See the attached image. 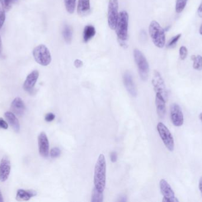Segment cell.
Returning <instances> with one entry per match:
<instances>
[{
  "instance_id": "cell-36",
  "label": "cell",
  "mask_w": 202,
  "mask_h": 202,
  "mask_svg": "<svg viewBox=\"0 0 202 202\" xmlns=\"http://www.w3.org/2000/svg\"><path fill=\"white\" fill-rule=\"evenodd\" d=\"M199 190L201 192L202 194V177H200V180H199Z\"/></svg>"
},
{
  "instance_id": "cell-2",
  "label": "cell",
  "mask_w": 202,
  "mask_h": 202,
  "mask_svg": "<svg viewBox=\"0 0 202 202\" xmlns=\"http://www.w3.org/2000/svg\"><path fill=\"white\" fill-rule=\"evenodd\" d=\"M128 20L129 16L126 11H121L119 14L116 26L115 28L116 33L121 45L126 46V42L128 38Z\"/></svg>"
},
{
  "instance_id": "cell-16",
  "label": "cell",
  "mask_w": 202,
  "mask_h": 202,
  "mask_svg": "<svg viewBox=\"0 0 202 202\" xmlns=\"http://www.w3.org/2000/svg\"><path fill=\"white\" fill-rule=\"evenodd\" d=\"M166 100L164 97L159 93H156L155 95V106L157 112L160 118H163L166 111L165 107Z\"/></svg>"
},
{
  "instance_id": "cell-34",
  "label": "cell",
  "mask_w": 202,
  "mask_h": 202,
  "mask_svg": "<svg viewBox=\"0 0 202 202\" xmlns=\"http://www.w3.org/2000/svg\"><path fill=\"white\" fill-rule=\"evenodd\" d=\"M110 158H111V160L112 163H115L117 161V153L115 152H112L111 153L110 155Z\"/></svg>"
},
{
  "instance_id": "cell-13",
  "label": "cell",
  "mask_w": 202,
  "mask_h": 202,
  "mask_svg": "<svg viewBox=\"0 0 202 202\" xmlns=\"http://www.w3.org/2000/svg\"><path fill=\"white\" fill-rule=\"evenodd\" d=\"M123 81L126 89L129 94H131L132 97H136L137 95V88L130 72L126 71L124 73Z\"/></svg>"
},
{
  "instance_id": "cell-29",
  "label": "cell",
  "mask_w": 202,
  "mask_h": 202,
  "mask_svg": "<svg viewBox=\"0 0 202 202\" xmlns=\"http://www.w3.org/2000/svg\"><path fill=\"white\" fill-rule=\"evenodd\" d=\"M187 49L186 48V46H181L180 50H179V54H180V58L181 60H185L187 56Z\"/></svg>"
},
{
  "instance_id": "cell-32",
  "label": "cell",
  "mask_w": 202,
  "mask_h": 202,
  "mask_svg": "<svg viewBox=\"0 0 202 202\" xmlns=\"http://www.w3.org/2000/svg\"><path fill=\"white\" fill-rule=\"evenodd\" d=\"M8 125L2 118H0V128L3 129H7Z\"/></svg>"
},
{
  "instance_id": "cell-5",
  "label": "cell",
  "mask_w": 202,
  "mask_h": 202,
  "mask_svg": "<svg viewBox=\"0 0 202 202\" xmlns=\"http://www.w3.org/2000/svg\"><path fill=\"white\" fill-rule=\"evenodd\" d=\"M33 55L35 60L41 65H49L52 61L49 50L44 44L36 47L33 50Z\"/></svg>"
},
{
  "instance_id": "cell-14",
  "label": "cell",
  "mask_w": 202,
  "mask_h": 202,
  "mask_svg": "<svg viewBox=\"0 0 202 202\" xmlns=\"http://www.w3.org/2000/svg\"><path fill=\"white\" fill-rule=\"evenodd\" d=\"M39 73L37 70L32 72L28 75L23 85V88L27 92H32L38 80Z\"/></svg>"
},
{
  "instance_id": "cell-8",
  "label": "cell",
  "mask_w": 202,
  "mask_h": 202,
  "mask_svg": "<svg viewBox=\"0 0 202 202\" xmlns=\"http://www.w3.org/2000/svg\"><path fill=\"white\" fill-rule=\"evenodd\" d=\"M152 84L155 92L160 94L167 101L168 98L167 91L166 90L164 80L159 71H154L152 78Z\"/></svg>"
},
{
  "instance_id": "cell-42",
  "label": "cell",
  "mask_w": 202,
  "mask_h": 202,
  "mask_svg": "<svg viewBox=\"0 0 202 202\" xmlns=\"http://www.w3.org/2000/svg\"><path fill=\"white\" fill-rule=\"evenodd\" d=\"M2 1H3V0H0V3H2Z\"/></svg>"
},
{
  "instance_id": "cell-35",
  "label": "cell",
  "mask_w": 202,
  "mask_h": 202,
  "mask_svg": "<svg viewBox=\"0 0 202 202\" xmlns=\"http://www.w3.org/2000/svg\"><path fill=\"white\" fill-rule=\"evenodd\" d=\"M197 13H198V15L200 17L202 18V3H200V6L198 8V10H197Z\"/></svg>"
},
{
  "instance_id": "cell-37",
  "label": "cell",
  "mask_w": 202,
  "mask_h": 202,
  "mask_svg": "<svg viewBox=\"0 0 202 202\" xmlns=\"http://www.w3.org/2000/svg\"><path fill=\"white\" fill-rule=\"evenodd\" d=\"M1 54H2V40L0 36V56H1Z\"/></svg>"
},
{
  "instance_id": "cell-6",
  "label": "cell",
  "mask_w": 202,
  "mask_h": 202,
  "mask_svg": "<svg viewBox=\"0 0 202 202\" xmlns=\"http://www.w3.org/2000/svg\"><path fill=\"white\" fill-rule=\"evenodd\" d=\"M157 129L159 135L164 143V145L170 151H173L175 148L174 139L169 129L164 123L159 122L157 124Z\"/></svg>"
},
{
  "instance_id": "cell-39",
  "label": "cell",
  "mask_w": 202,
  "mask_h": 202,
  "mask_svg": "<svg viewBox=\"0 0 202 202\" xmlns=\"http://www.w3.org/2000/svg\"><path fill=\"white\" fill-rule=\"evenodd\" d=\"M4 202V200H3V197H2V194H1V190H0V202Z\"/></svg>"
},
{
  "instance_id": "cell-20",
  "label": "cell",
  "mask_w": 202,
  "mask_h": 202,
  "mask_svg": "<svg viewBox=\"0 0 202 202\" xmlns=\"http://www.w3.org/2000/svg\"><path fill=\"white\" fill-rule=\"evenodd\" d=\"M96 34V30L93 26L87 25L86 26L83 30V41L85 43H87L91 39L93 38Z\"/></svg>"
},
{
  "instance_id": "cell-9",
  "label": "cell",
  "mask_w": 202,
  "mask_h": 202,
  "mask_svg": "<svg viewBox=\"0 0 202 202\" xmlns=\"http://www.w3.org/2000/svg\"><path fill=\"white\" fill-rule=\"evenodd\" d=\"M160 187L161 192L164 197L163 202H179L178 199L175 196V192L167 181L164 179L161 180L160 181Z\"/></svg>"
},
{
  "instance_id": "cell-27",
  "label": "cell",
  "mask_w": 202,
  "mask_h": 202,
  "mask_svg": "<svg viewBox=\"0 0 202 202\" xmlns=\"http://www.w3.org/2000/svg\"><path fill=\"white\" fill-rule=\"evenodd\" d=\"M181 36V34H178L177 35L175 36V37L172 38L170 40L169 44H167V47L168 48H173L174 46H175L177 42H178V40L180 38Z\"/></svg>"
},
{
  "instance_id": "cell-1",
  "label": "cell",
  "mask_w": 202,
  "mask_h": 202,
  "mask_svg": "<svg viewBox=\"0 0 202 202\" xmlns=\"http://www.w3.org/2000/svg\"><path fill=\"white\" fill-rule=\"evenodd\" d=\"M106 164L104 154H100L95 166L94 186L99 191L104 192L106 186Z\"/></svg>"
},
{
  "instance_id": "cell-10",
  "label": "cell",
  "mask_w": 202,
  "mask_h": 202,
  "mask_svg": "<svg viewBox=\"0 0 202 202\" xmlns=\"http://www.w3.org/2000/svg\"><path fill=\"white\" fill-rule=\"evenodd\" d=\"M170 116L173 124L177 127L183 125L184 117L182 110L179 105L176 103L172 104L170 109Z\"/></svg>"
},
{
  "instance_id": "cell-21",
  "label": "cell",
  "mask_w": 202,
  "mask_h": 202,
  "mask_svg": "<svg viewBox=\"0 0 202 202\" xmlns=\"http://www.w3.org/2000/svg\"><path fill=\"white\" fill-rule=\"evenodd\" d=\"M63 36L67 44H71L73 37V31L71 27L68 25L65 24L63 30Z\"/></svg>"
},
{
  "instance_id": "cell-12",
  "label": "cell",
  "mask_w": 202,
  "mask_h": 202,
  "mask_svg": "<svg viewBox=\"0 0 202 202\" xmlns=\"http://www.w3.org/2000/svg\"><path fill=\"white\" fill-rule=\"evenodd\" d=\"M11 164L10 161L7 157H3L0 163V181L1 182L6 181L10 174Z\"/></svg>"
},
{
  "instance_id": "cell-24",
  "label": "cell",
  "mask_w": 202,
  "mask_h": 202,
  "mask_svg": "<svg viewBox=\"0 0 202 202\" xmlns=\"http://www.w3.org/2000/svg\"><path fill=\"white\" fill-rule=\"evenodd\" d=\"M76 0H65L66 9L69 14H73L75 10Z\"/></svg>"
},
{
  "instance_id": "cell-17",
  "label": "cell",
  "mask_w": 202,
  "mask_h": 202,
  "mask_svg": "<svg viewBox=\"0 0 202 202\" xmlns=\"http://www.w3.org/2000/svg\"><path fill=\"white\" fill-rule=\"evenodd\" d=\"M36 196L37 192L33 190H25L22 189H20L17 192L16 200L19 202L28 201L32 197Z\"/></svg>"
},
{
  "instance_id": "cell-23",
  "label": "cell",
  "mask_w": 202,
  "mask_h": 202,
  "mask_svg": "<svg viewBox=\"0 0 202 202\" xmlns=\"http://www.w3.org/2000/svg\"><path fill=\"white\" fill-rule=\"evenodd\" d=\"M191 60H193V68L196 70H201L202 69V57L200 55H192Z\"/></svg>"
},
{
  "instance_id": "cell-22",
  "label": "cell",
  "mask_w": 202,
  "mask_h": 202,
  "mask_svg": "<svg viewBox=\"0 0 202 202\" xmlns=\"http://www.w3.org/2000/svg\"><path fill=\"white\" fill-rule=\"evenodd\" d=\"M104 200L103 192L99 191L95 187L93 188L92 193V202H102Z\"/></svg>"
},
{
  "instance_id": "cell-41",
  "label": "cell",
  "mask_w": 202,
  "mask_h": 202,
  "mask_svg": "<svg viewBox=\"0 0 202 202\" xmlns=\"http://www.w3.org/2000/svg\"><path fill=\"white\" fill-rule=\"evenodd\" d=\"M199 118H200V119L201 122H202V112L200 113V116H199Z\"/></svg>"
},
{
  "instance_id": "cell-19",
  "label": "cell",
  "mask_w": 202,
  "mask_h": 202,
  "mask_svg": "<svg viewBox=\"0 0 202 202\" xmlns=\"http://www.w3.org/2000/svg\"><path fill=\"white\" fill-rule=\"evenodd\" d=\"M4 116L6 117V119L7 120V122H8L10 125L11 126V127L16 132L20 131V125L19 121L16 116V115L14 114L12 112L7 111L5 113Z\"/></svg>"
},
{
  "instance_id": "cell-33",
  "label": "cell",
  "mask_w": 202,
  "mask_h": 202,
  "mask_svg": "<svg viewBox=\"0 0 202 202\" xmlns=\"http://www.w3.org/2000/svg\"><path fill=\"white\" fill-rule=\"evenodd\" d=\"M83 62L80 60H76L74 61V65L76 68H81L83 66Z\"/></svg>"
},
{
  "instance_id": "cell-25",
  "label": "cell",
  "mask_w": 202,
  "mask_h": 202,
  "mask_svg": "<svg viewBox=\"0 0 202 202\" xmlns=\"http://www.w3.org/2000/svg\"><path fill=\"white\" fill-rule=\"evenodd\" d=\"M187 0H177L175 4V11L177 13H180L185 8Z\"/></svg>"
},
{
  "instance_id": "cell-3",
  "label": "cell",
  "mask_w": 202,
  "mask_h": 202,
  "mask_svg": "<svg viewBox=\"0 0 202 202\" xmlns=\"http://www.w3.org/2000/svg\"><path fill=\"white\" fill-rule=\"evenodd\" d=\"M149 33L154 44L159 48H163L165 44V30L155 20L151 22L149 26Z\"/></svg>"
},
{
  "instance_id": "cell-15",
  "label": "cell",
  "mask_w": 202,
  "mask_h": 202,
  "mask_svg": "<svg viewBox=\"0 0 202 202\" xmlns=\"http://www.w3.org/2000/svg\"><path fill=\"white\" fill-rule=\"evenodd\" d=\"M11 110L14 114L18 116H22L24 115L26 107L22 98L16 97L12 101L11 105Z\"/></svg>"
},
{
  "instance_id": "cell-18",
  "label": "cell",
  "mask_w": 202,
  "mask_h": 202,
  "mask_svg": "<svg viewBox=\"0 0 202 202\" xmlns=\"http://www.w3.org/2000/svg\"><path fill=\"white\" fill-rule=\"evenodd\" d=\"M90 0H79L77 4V13L81 16H86L90 13Z\"/></svg>"
},
{
  "instance_id": "cell-7",
  "label": "cell",
  "mask_w": 202,
  "mask_h": 202,
  "mask_svg": "<svg viewBox=\"0 0 202 202\" xmlns=\"http://www.w3.org/2000/svg\"><path fill=\"white\" fill-rule=\"evenodd\" d=\"M118 0H109L108 11V23L109 28L115 30L118 18Z\"/></svg>"
},
{
  "instance_id": "cell-28",
  "label": "cell",
  "mask_w": 202,
  "mask_h": 202,
  "mask_svg": "<svg viewBox=\"0 0 202 202\" xmlns=\"http://www.w3.org/2000/svg\"><path fill=\"white\" fill-rule=\"evenodd\" d=\"M50 153V157L52 158H56L60 156L61 151L59 148L55 147L51 149Z\"/></svg>"
},
{
  "instance_id": "cell-40",
  "label": "cell",
  "mask_w": 202,
  "mask_h": 202,
  "mask_svg": "<svg viewBox=\"0 0 202 202\" xmlns=\"http://www.w3.org/2000/svg\"><path fill=\"white\" fill-rule=\"evenodd\" d=\"M199 32H200V34H201V35H202V24L201 25V26H200V30H199Z\"/></svg>"
},
{
  "instance_id": "cell-30",
  "label": "cell",
  "mask_w": 202,
  "mask_h": 202,
  "mask_svg": "<svg viewBox=\"0 0 202 202\" xmlns=\"http://www.w3.org/2000/svg\"><path fill=\"white\" fill-rule=\"evenodd\" d=\"M6 20V13L3 8H0V29L2 28Z\"/></svg>"
},
{
  "instance_id": "cell-26",
  "label": "cell",
  "mask_w": 202,
  "mask_h": 202,
  "mask_svg": "<svg viewBox=\"0 0 202 202\" xmlns=\"http://www.w3.org/2000/svg\"><path fill=\"white\" fill-rule=\"evenodd\" d=\"M17 0H3L2 2V8L6 11L10 10L13 4L16 3Z\"/></svg>"
},
{
  "instance_id": "cell-38",
  "label": "cell",
  "mask_w": 202,
  "mask_h": 202,
  "mask_svg": "<svg viewBox=\"0 0 202 202\" xmlns=\"http://www.w3.org/2000/svg\"><path fill=\"white\" fill-rule=\"evenodd\" d=\"M120 202H126V197L124 196L121 197V199H120Z\"/></svg>"
},
{
  "instance_id": "cell-31",
  "label": "cell",
  "mask_w": 202,
  "mask_h": 202,
  "mask_svg": "<svg viewBox=\"0 0 202 202\" xmlns=\"http://www.w3.org/2000/svg\"><path fill=\"white\" fill-rule=\"evenodd\" d=\"M55 119V115L52 113H47L45 116V120L47 122H52Z\"/></svg>"
},
{
  "instance_id": "cell-11",
  "label": "cell",
  "mask_w": 202,
  "mask_h": 202,
  "mask_svg": "<svg viewBox=\"0 0 202 202\" xmlns=\"http://www.w3.org/2000/svg\"><path fill=\"white\" fill-rule=\"evenodd\" d=\"M38 145L40 155L43 158H47L49 154V142L46 134L43 132L38 135Z\"/></svg>"
},
{
  "instance_id": "cell-4",
  "label": "cell",
  "mask_w": 202,
  "mask_h": 202,
  "mask_svg": "<svg viewBox=\"0 0 202 202\" xmlns=\"http://www.w3.org/2000/svg\"><path fill=\"white\" fill-rule=\"evenodd\" d=\"M134 56L141 78L143 81H146L149 73V65L147 59L142 52L138 49L134 50Z\"/></svg>"
}]
</instances>
